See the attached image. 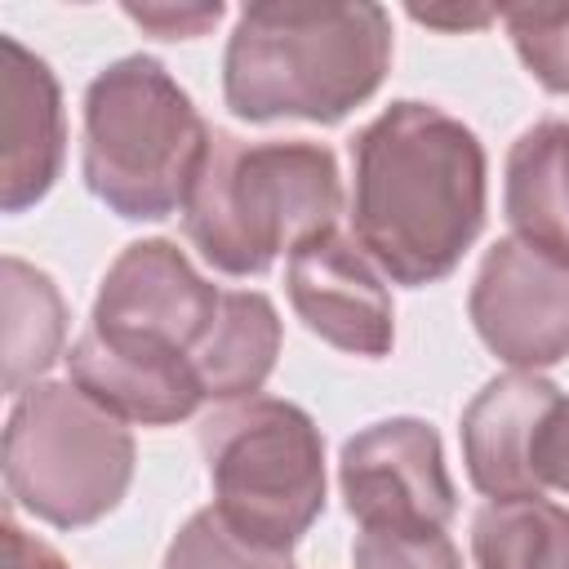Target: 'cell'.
Here are the masks:
<instances>
[{
	"mask_svg": "<svg viewBox=\"0 0 569 569\" xmlns=\"http://www.w3.org/2000/svg\"><path fill=\"white\" fill-rule=\"evenodd\" d=\"M227 9L213 4H124V18L138 22L142 31L160 36V40H196L204 36Z\"/></svg>",
	"mask_w": 569,
	"mask_h": 569,
	"instance_id": "cell-21",
	"label": "cell"
},
{
	"mask_svg": "<svg viewBox=\"0 0 569 569\" xmlns=\"http://www.w3.org/2000/svg\"><path fill=\"white\" fill-rule=\"evenodd\" d=\"M213 511L258 547L293 551L325 511V440L280 396L218 405L200 422Z\"/></svg>",
	"mask_w": 569,
	"mask_h": 569,
	"instance_id": "cell-6",
	"label": "cell"
},
{
	"mask_svg": "<svg viewBox=\"0 0 569 569\" xmlns=\"http://www.w3.org/2000/svg\"><path fill=\"white\" fill-rule=\"evenodd\" d=\"M485 147L436 102L400 98L351 138V240L396 284L445 280L485 227Z\"/></svg>",
	"mask_w": 569,
	"mask_h": 569,
	"instance_id": "cell-1",
	"label": "cell"
},
{
	"mask_svg": "<svg viewBox=\"0 0 569 569\" xmlns=\"http://www.w3.org/2000/svg\"><path fill=\"white\" fill-rule=\"evenodd\" d=\"M342 213L338 156L311 138L213 129L182 204V231L222 276H262L280 253L333 231Z\"/></svg>",
	"mask_w": 569,
	"mask_h": 569,
	"instance_id": "cell-3",
	"label": "cell"
},
{
	"mask_svg": "<svg viewBox=\"0 0 569 569\" xmlns=\"http://www.w3.org/2000/svg\"><path fill=\"white\" fill-rule=\"evenodd\" d=\"M209 138L213 129L160 58H116L84 89L80 173L124 222L182 213Z\"/></svg>",
	"mask_w": 569,
	"mask_h": 569,
	"instance_id": "cell-4",
	"label": "cell"
},
{
	"mask_svg": "<svg viewBox=\"0 0 569 569\" xmlns=\"http://www.w3.org/2000/svg\"><path fill=\"white\" fill-rule=\"evenodd\" d=\"M387 67L382 4H244L222 53V102L249 124H338L378 93Z\"/></svg>",
	"mask_w": 569,
	"mask_h": 569,
	"instance_id": "cell-2",
	"label": "cell"
},
{
	"mask_svg": "<svg viewBox=\"0 0 569 569\" xmlns=\"http://www.w3.org/2000/svg\"><path fill=\"white\" fill-rule=\"evenodd\" d=\"M67 373H71V382L84 396H93L120 422L169 427V422L191 418L204 405L200 382H196V369H191L187 356L120 347V342L98 338L93 329H84L71 342Z\"/></svg>",
	"mask_w": 569,
	"mask_h": 569,
	"instance_id": "cell-13",
	"label": "cell"
},
{
	"mask_svg": "<svg viewBox=\"0 0 569 569\" xmlns=\"http://www.w3.org/2000/svg\"><path fill=\"white\" fill-rule=\"evenodd\" d=\"M160 569H293V560L289 551L249 542L213 507H204L173 533Z\"/></svg>",
	"mask_w": 569,
	"mask_h": 569,
	"instance_id": "cell-18",
	"label": "cell"
},
{
	"mask_svg": "<svg viewBox=\"0 0 569 569\" xmlns=\"http://www.w3.org/2000/svg\"><path fill=\"white\" fill-rule=\"evenodd\" d=\"M284 293L307 333L347 356L382 360L396 342V307L382 271L338 231H325L289 253Z\"/></svg>",
	"mask_w": 569,
	"mask_h": 569,
	"instance_id": "cell-10",
	"label": "cell"
},
{
	"mask_svg": "<svg viewBox=\"0 0 569 569\" xmlns=\"http://www.w3.org/2000/svg\"><path fill=\"white\" fill-rule=\"evenodd\" d=\"M4 569H71L44 538L27 533L13 516L4 520Z\"/></svg>",
	"mask_w": 569,
	"mask_h": 569,
	"instance_id": "cell-23",
	"label": "cell"
},
{
	"mask_svg": "<svg viewBox=\"0 0 569 569\" xmlns=\"http://www.w3.org/2000/svg\"><path fill=\"white\" fill-rule=\"evenodd\" d=\"M0 307H4V391L22 396L62 356L67 302L49 271L9 253L0 262Z\"/></svg>",
	"mask_w": 569,
	"mask_h": 569,
	"instance_id": "cell-16",
	"label": "cell"
},
{
	"mask_svg": "<svg viewBox=\"0 0 569 569\" xmlns=\"http://www.w3.org/2000/svg\"><path fill=\"white\" fill-rule=\"evenodd\" d=\"M502 213L520 244L569 267V120H538L511 142Z\"/></svg>",
	"mask_w": 569,
	"mask_h": 569,
	"instance_id": "cell-14",
	"label": "cell"
},
{
	"mask_svg": "<svg viewBox=\"0 0 569 569\" xmlns=\"http://www.w3.org/2000/svg\"><path fill=\"white\" fill-rule=\"evenodd\" d=\"M347 516L369 533H436L458 511L440 431L422 418H382L356 431L338 458Z\"/></svg>",
	"mask_w": 569,
	"mask_h": 569,
	"instance_id": "cell-7",
	"label": "cell"
},
{
	"mask_svg": "<svg viewBox=\"0 0 569 569\" xmlns=\"http://www.w3.org/2000/svg\"><path fill=\"white\" fill-rule=\"evenodd\" d=\"M467 316L498 360L538 373L569 356V267L502 236L476 267Z\"/></svg>",
	"mask_w": 569,
	"mask_h": 569,
	"instance_id": "cell-9",
	"label": "cell"
},
{
	"mask_svg": "<svg viewBox=\"0 0 569 569\" xmlns=\"http://www.w3.org/2000/svg\"><path fill=\"white\" fill-rule=\"evenodd\" d=\"M133 458L129 422L71 378L13 396L4 422V489L18 511L53 529L98 525L129 493Z\"/></svg>",
	"mask_w": 569,
	"mask_h": 569,
	"instance_id": "cell-5",
	"label": "cell"
},
{
	"mask_svg": "<svg viewBox=\"0 0 569 569\" xmlns=\"http://www.w3.org/2000/svg\"><path fill=\"white\" fill-rule=\"evenodd\" d=\"M0 209L27 213L49 196L67 156L58 76L18 36H0Z\"/></svg>",
	"mask_w": 569,
	"mask_h": 569,
	"instance_id": "cell-11",
	"label": "cell"
},
{
	"mask_svg": "<svg viewBox=\"0 0 569 569\" xmlns=\"http://www.w3.org/2000/svg\"><path fill=\"white\" fill-rule=\"evenodd\" d=\"M533 476H538L542 493L547 489L569 493V400H560L547 413V422L533 440Z\"/></svg>",
	"mask_w": 569,
	"mask_h": 569,
	"instance_id": "cell-22",
	"label": "cell"
},
{
	"mask_svg": "<svg viewBox=\"0 0 569 569\" xmlns=\"http://www.w3.org/2000/svg\"><path fill=\"white\" fill-rule=\"evenodd\" d=\"M476 569H569V507L551 498L485 502L471 520Z\"/></svg>",
	"mask_w": 569,
	"mask_h": 569,
	"instance_id": "cell-17",
	"label": "cell"
},
{
	"mask_svg": "<svg viewBox=\"0 0 569 569\" xmlns=\"http://www.w3.org/2000/svg\"><path fill=\"white\" fill-rule=\"evenodd\" d=\"M280 356V316L267 293L236 289L222 293L218 316L200 347L191 351V369L200 382V396L213 405H236L262 391Z\"/></svg>",
	"mask_w": 569,
	"mask_h": 569,
	"instance_id": "cell-15",
	"label": "cell"
},
{
	"mask_svg": "<svg viewBox=\"0 0 569 569\" xmlns=\"http://www.w3.org/2000/svg\"><path fill=\"white\" fill-rule=\"evenodd\" d=\"M218 302L222 289H213L173 240H133L107 267L89 329L120 347L191 360L218 316Z\"/></svg>",
	"mask_w": 569,
	"mask_h": 569,
	"instance_id": "cell-8",
	"label": "cell"
},
{
	"mask_svg": "<svg viewBox=\"0 0 569 569\" xmlns=\"http://www.w3.org/2000/svg\"><path fill=\"white\" fill-rule=\"evenodd\" d=\"M413 22L422 27H445V31H471V27H485L493 22L498 13L493 9H409Z\"/></svg>",
	"mask_w": 569,
	"mask_h": 569,
	"instance_id": "cell-24",
	"label": "cell"
},
{
	"mask_svg": "<svg viewBox=\"0 0 569 569\" xmlns=\"http://www.w3.org/2000/svg\"><path fill=\"white\" fill-rule=\"evenodd\" d=\"M525 71L547 93H569V4H520L498 13Z\"/></svg>",
	"mask_w": 569,
	"mask_h": 569,
	"instance_id": "cell-19",
	"label": "cell"
},
{
	"mask_svg": "<svg viewBox=\"0 0 569 569\" xmlns=\"http://www.w3.org/2000/svg\"><path fill=\"white\" fill-rule=\"evenodd\" d=\"M351 569H462V551L445 529L436 533H369L351 542Z\"/></svg>",
	"mask_w": 569,
	"mask_h": 569,
	"instance_id": "cell-20",
	"label": "cell"
},
{
	"mask_svg": "<svg viewBox=\"0 0 569 569\" xmlns=\"http://www.w3.org/2000/svg\"><path fill=\"white\" fill-rule=\"evenodd\" d=\"M560 387L542 373L511 369L489 378L476 400L462 409V462L467 480L489 498H542V485L533 476V440L547 422V413L560 405Z\"/></svg>",
	"mask_w": 569,
	"mask_h": 569,
	"instance_id": "cell-12",
	"label": "cell"
}]
</instances>
